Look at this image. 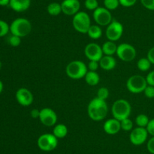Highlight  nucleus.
Returning <instances> with one entry per match:
<instances>
[{
	"instance_id": "obj_27",
	"label": "nucleus",
	"mask_w": 154,
	"mask_h": 154,
	"mask_svg": "<svg viewBox=\"0 0 154 154\" xmlns=\"http://www.w3.org/2000/svg\"><path fill=\"white\" fill-rule=\"evenodd\" d=\"M120 125H121V129L126 131H130L133 128V122L129 118L120 121Z\"/></svg>"
},
{
	"instance_id": "obj_34",
	"label": "nucleus",
	"mask_w": 154,
	"mask_h": 154,
	"mask_svg": "<svg viewBox=\"0 0 154 154\" xmlns=\"http://www.w3.org/2000/svg\"><path fill=\"white\" fill-rule=\"evenodd\" d=\"M99 66V61L96 60H90L87 64V68L90 71H96Z\"/></svg>"
},
{
	"instance_id": "obj_3",
	"label": "nucleus",
	"mask_w": 154,
	"mask_h": 154,
	"mask_svg": "<svg viewBox=\"0 0 154 154\" xmlns=\"http://www.w3.org/2000/svg\"><path fill=\"white\" fill-rule=\"evenodd\" d=\"M32 31V24L29 20L19 18L12 21L10 25V32L11 35L19 37H25Z\"/></svg>"
},
{
	"instance_id": "obj_35",
	"label": "nucleus",
	"mask_w": 154,
	"mask_h": 154,
	"mask_svg": "<svg viewBox=\"0 0 154 154\" xmlns=\"http://www.w3.org/2000/svg\"><path fill=\"white\" fill-rule=\"evenodd\" d=\"M120 5L126 8H129L133 6L137 2V0H119Z\"/></svg>"
},
{
	"instance_id": "obj_8",
	"label": "nucleus",
	"mask_w": 154,
	"mask_h": 154,
	"mask_svg": "<svg viewBox=\"0 0 154 154\" xmlns=\"http://www.w3.org/2000/svg\"><path fill=\"white\" fill-rule=\"evenodd\" d=\"M117 57L125 62H130L136 57V49L133 45L129 43H121L117 45Z\"/></svg>"
},
{
	"instance_id": "obj_6",
	"label": "nucleus",
	"mask_w": 154,
	"mask_h": 154,
	"mask_svg": "<svg viewBox=\"0 0 154 154\" xmlns=\"http://www.w3.org/2000/svg\"><path fill=\"white\" fill-rule=\"evenodd\" d=\"M147 86L145 77L141 75H133L128 79L126 82V88L131 93L139 94L144 92Z\"/></svg>"
},
{
	"instance_id": "obj_15",
	"label": "nucleus",
	"mask_w": 154,
	"mask_h": 154,
	"mask_svg": "<svg viewBox=\"0 0 154 154\" xmlns=\"http://www.w3.org/2000/svg\"><path fill=\"white\" fill-rule=\"evenodd\" d=\"M62 12L69 16H74L80 11L79 0H63L61 3Z\"/></svg>"
},
{
	"instance_id": "obj_25",
	"label": "nucleus",
	"mask_w": 154,
	"mask_h": 154,
	"mask_svg": "<svg viewBox=\"0 0 154 154\" xmlns=\"http://www.w3.org/2000/svg\"><path fill=\"white\" fill-rule=\"evenodd\" d=\"M149 122H150V119L145 114H139L135 118V124L138 125V127L147 128Z\"/></svg>"
},
{
	"instance_id": "obj_24",
	"label": "nucleus",
	"mask_w": 154,
	"mask_h": 154,
	"mask_svg": "<svg viewBox=\"0 0 154 154\" xmlns=\"http://www.w3.org/2000/svg\"><path fill=\"white\" fill-rule=\"evenodd\" d=\"M151 64L152 63H150L147 57H141L137 62L138 69L142 72H146V71L149 70L150 66H151Z\"/></svg>"
},
{
	"instance_id": "obj_1",
	"label": "nucleus",
	"mask_w": 154,
	"mask_h": 154,
	"mask_svg": "<svg viewBox=\"0 0 154 154\" xmlns=\"http://www.w3.org/2000/svg\"><path fill=\"white\" fill-rule=\"evenodd\" d=\"M108 107L106 101L95 98L89 103L87 107V113L92 120L99 122L106 118L108 115Z\"/></svg>"
},
{
	"instance_id": "obj_23",
	"label": "nucleus",
	"mask_w": 154,
	"mask_h": 154,
	"mask_svg": "<svg viewBox=\"0 0 154 154\" xmlns=\"http://www.w3.org/2000/svg\"><path fill=\"white\" fill-rule=\"evenodd\" d=\"M47 11H48V14L52 16H57L60 14L62 12V7H61V3L54 2L50 3L47 7Z\"/></svg>"
},
{
	"instance_id": "obj_13",
	"label": "nucleus",
	"mask_w": 154,
	"mask_h": 154,
	"mask_svg": "<svg viewBox=\"0 0 154 154\" xmlns=\"http://www.w3.org/2000/svg\"><path fill=\"white\" fill-rule=\"evenodd\" d=\"M84 54L90 60L96 61H99L104 55L102 47L95 42H90L86 45L84 48Z\"/></svg>"
},
{
	"instance_id": "obj_14",
	"label": "nucleus",
	"mask_w": 154,
	"mask_h": 154,
	"mask_svg": "<svg viewBox=\"0 0 154 154\" xmlns=\"http://www.w3.org/2000/svg\"><path fill=\"white\" fill-rule=\"evenodd\" d=\"M15 98L18 104L23 107L30 106L34 101L32 93L26 88H20L18 89L16 91Z\"/></svg>"
},
{
	"instance_id": "obj_11",
	"label": "nucleus",
	"mask_w": 154,
	"mask_h": 154,
	"mask_svg": "<svg viewBox=\"0 0 154 154\" xmlns=\"http://www.w3.org/2000/svg\"><path fill=\"white\" fill-rule=\"evenodd\" d=\"M39 121L45 126L51 127L57 124V115L54 110L49 107H45L40 110Z\"/></svg>"
},
{
	"instance_id": "obj_30",
	"label": "nucleus",
	"mask_w": 154,
	"mask_h": 154,
	"mask_svg": "<svg viewBox=\"0 0 154 154\" xmlns=\"http://www.w3.org/2000/svg\"><path fill=\"white\" fill-rule=\"evenodd\" d=\"M108 97H109V91L106 87H102L98 90L97 98L106 101Z\"/></svg>"
},
{
	"instance_id": "obj_12",
	"label": "nucleus",
	"mask_w": 154,
	"mask_h": 154,
	"mask_svg": "<svg viewBox=\"0 0 154 154\" xmlns=\"http://www.w3.org/2000/svg\"><path fill=\"white\" fill-rule=\"evenodd\" d=\"M148 131L147 128L142 127H137L132 130L129 134V140L135 146H140L145 143L148 137Z\"/></svg>"
},
{
	"instance_id": "obj_5",
	"label": "nucleus",
	"mask_w": 154,
	"mask_h": 154,
	"mask_svg": "<svg viewBox=\"0 0 154 154\" xmlns=\"http://www.w3.org/2000/svg\"><path fill=\"white\" fill-rule=\"evenodd\" d=\"M72 25L78 33H87L91 26V20L88 14L85 11H79L73 16Z\"/></svg>"
},
{
	"instance_id": "obj_10",
	"label": "nucleus",
	"mask_w": 154,
	"mask_h": 154,
	"mask_svg": "<svg viewBox=\"0 0 154 154\" xmlns=\"http://www.w3.org/2000/svg\"><path fill=\"white\" fill-rule=\"evenodd\" d=\"M93 18L97 25L102 27L109 25L113 21L111 11L105 7H99L93 11Z\"/></svg>"
},
{
	"instance_id": "obj_9",
	"label": "nucleus",
	"mask_w": 154,
	"mask_h": 154,
	"mask_svg": "<svg viewBox=\"0 0 154 154\" xmlns=\"http://www.w3.org/2000/svg\"><path fill=\"white\" fill-rule=\"evenodd\" d=\"M123 33V26L120 21L113 20L109 25L107 26L105 35L108 40L115 42L122 37Z\"/></svg>"
},
{
	"instance_id": "obj_22",
	"label": "nucleus",
	"mask_w": 154,
	"mask_h": 154,
	"mask_svg": "<svg viewBox=\"0 0 154 154\" xmlns=\"http://www.w3.org/2000/svg\"><path fill=\"white\" fill-rule=\"evenodd\" d=\"M87 35L92 39H99L102 35V28L99 25H91L87 31Z\"/></svg>"
},
{
	"instance_id": "obj_21",
	"label": "nucleus",
	"mask_w": 154,
	"mask_h": 154,
	"mask_svg": "<svg viewBox=\"0 0 154 154\" xmlns=\"http://www.w3.org/2000/svg\"><path fill=\"white\" fill-rule=\"evenodd\" d=\"M53 134L58 139L64 138L68 134V128L64 124H57L54 126L53 130Z\"/></svg>"
},
{
	"instance_id": "obj_7",
	"label": "nucleus",
	"mask_w": 154,
	"mask_h": 154,
	"mask_svg": "<svg viewBox=\"0 0 154 154\" xmlns=\"http://www.w3.org/2000/svg\"><path fill=\"white\" fill-rule=\"evenodd\" d=\"M37 145L39 149L45 152H50L57 147L58 138L54 134L46 133L38 137L37 140Z\"/></svg>"
},
{
	"instance_id": "obj_2",
	"label": "nucleus",
	"mask_w": 154,
	"mask_h": 154,
	"mask_svg": "<svg viewBox=\"0 0 154 154\" xmlns=\"http://www.w3.org/2000/svg\"><path fill=\"white\" fill-rule=\"evenodd\" d=\"M132 111L130 103L125 99H118L114 101L111 107V113L114 119L119 121L129 117Z\"/></svg>"
},
{
	"instance_id": "obj_42",
	"label": "nucleus",
	"mask_w": 154,
	"mask_h": 154,
	"mask_svg": "<svg viewBox=\"0 0 154 154\" xmlns=\"http://www.w3.org/2000/svg\"><path fill=\"white\" fill-rule=\"evenodd\" d=\"M3 87H4V86H3L2 82L1 80H0V94H1L2 92V91H3Z\"/></svg>"
},
{
	"instance_id": "obj_20",
	"label": "nucleus",
	"mask_w": 154,
	"mask_h": 154,
	"mask_svg": "<svg viewBox=\"0 0 154 154\" xmlns=\"http://www.w3.org/2000/svg\"><path fill=\"white\" fill-rule=\"evenodd\" d=\"M102 49L105 55L113 56L117 52V45H116L114 42L108 40L107 42H104L102 46Z\"/></svg>"
},
{
	"instance_id": "obj_26",
	"label": "nucleus",
	"mask_w": 154,
	"mask_h": 154,
	"mask_svg": "<svg viewBox=\"0 0 154 154\" xmlns=\"http://www.w3.org/2000/svg\"><path fill=\"white\" fill-rule=\"evenodd\" d=\"M104 5L109 11H114L119 7L120 2L119 0H104Z\"/></svg>"
},
{
	"instance_id": "obj_18",
	"label": "nucleus",
	"mask_w": 154,
	"mask_h": 154,
	"mask_svg": "<svg viewBox=\"0 0 154 154\" xmlns=\"http://www.w3.org/2000/svg\"><path fill=\"white\" fill-rule=\"evenodd\" d=\"M99 66L104 70L109 71L111 69H114L117 65V61L116 59L113 56L103 55V57L101 58L99 61Z\"/></svg>"
},
{
	"instance_id": "obj_19",
	"label": "nucleus",
	"mask_w": 154,
	"mask_h": 154,
	"mask_svg": "<svg viewBox=\"0 0 154 154\" xmlns=\"http://www.w3.org/2000/svg\"><path fill=\"white\" fill-rule=\"evenodd\" d=\"M84 79H85L86 82L90 86L97 85L100 81V76L98 72H96V71L88 70L84 76Z\"/></svg>"
},
{
	"instance_id": "obj_38",
	"label": "nucleus",
	"mask_w": 154,
	"mask_h": 154,
	"mask_svg": "<svg viewBox=\"0 0 154 154\" xmlns=\"http://www.w3.org/2000/svg\"><path fill=\"white\" fill-rule=\"evenodd\" d=\"M147 130L148 131V134H150L152 137L154 136V118L152 119H150L148 125L147 126Z\"/></svg>"
},
{
	"instance_id": "obj_41",
	"label": "nucleus",
	"mask_w": 154,
	"mask_h": 154,
	"mask_svg": "<svg viewBox=\"0 0 154 154\" xmlns=\"http://www.w3.org/2000/svg\"><path fill=\"white\" fill-rule=\"evenodd\" d=\"M10 0H0V5L1 6H5L9 5Z\"/></svg>"
},
{
	"instance_id": "obj_33",
	"label": "nucleus",
	"mask_w": 154,
	"mask_h": 154,
	"mask_svg": "<svg viewBox=\"0 0 154 154\" xmlns=\"http://www.w3.org/2000/svg\"><path fill=\"white\" fill-rule=\"evenodd\" d=\"M141 3L145 8L154 11V0H141Z\"/></svg>"
},
{
	"instance_id": "obj_37",
	"label": "nucleus",
	"mask_w": 154,
	"mask_h": 154,
	"mask_svg": "<svg viewBox=\"0 0 154 154\" xmlns=\"http://www.w3.org/2000/svg\"><path fill=\"white\" fill-rule=\"evenodd\" d=\"M147 149L151 154H154V136L147 141Z\"/></svg>"
},
{
	"instance_id": "obj_40",
	"label": "nucleus",
	"mask_w": 154,
	"mask_h": 154,
	"mask_svg": "<svg viewBox=\"0 0 154 154\" xmlns=\"http://www.w3.org/2000/svg\"><path fill=\"white\" fill-rule=\"evenodd\" d=\"M30 115L33 119H38L39 116H40V110L38 109H32L30 112Z\"/></svg>"
},
{
	"instance_id": "obj_39",
	"label": "nucleus",
	"mask_w": 154,
	"mask_h": 154,
	"mask_svg": "<svg viewBox=\"0 0 154 154\" xmlns=\"http://www.w3.org/2000/svg\"><path fill=\"white\" fill-rule=\"evenodd\" d=\"M147 57L150 60L152 64H154V46L152 47L147 52Z\"/></svg>"
},
{
	"instance_id": "obj_36",
	"label": "nucleus",
	"mask_w": 154,
	"mask_h": 154,
	"mask_svg": "<svg viewBox=\"0 0 154 154\" xmlns=\"http://www.w3.org/2000/svg\"><path fill=\"white\" fill-rule=\"evenodd\" d=\"M146 80H147V83L149 85L154 86V70L150 71L147 76L145 77Z\"/></svg>"
},
{
	"instance_id": "obj_43",
	"label": "nucleus",
	"mask_w": 154,
	"mask_h": 154,
	"mask_svg": "<svg viewBox=\"0 0 154 154\" xmlns=\"http://www.w3.org/2000/svg\"><path fill=\"white\" fill-rule=\"evenodd\" d=\"M1 67H2V63H1V60H0V69H1Z\"/></svg>"
},
{
	"instance_id": "obj_16",
	"label": "nucleus",
	"mask_w": 154,
	"mask_h": 154,
	"mask_svg": "<svg viewBox=\"0 0 154 154\" xmlns=\"http://www.w3.org/2000/svg\"><path fill=\"white\" fill-rule=\"evenodd\" d=\"M103 129L106 134L114 135L117 134L121 130L120 121L114 119H109L105 122L103 125Z\"/></svg>"
},
{
	"instance_id": "obj_28",
	"label": "nucleus",
	"mask_w": 154,
	"mask_h": 154,
	"mask_svg": "<svg viewBox=\"0 0 154 154\" xmlns=\"http://www.w3.org/2000/svg\"><path fill=\"white\" fill-rule=\"evenodd\" d=\"M10 31V26L7 22L0 20V37L5 36Z\"/></svg>"
},
{
	"instance_id": "obj_17",
	"label": "nucleus",
	"mask_w": 154,
	"mask_h": 154,
	"mask_svg": "<svg viewBox=\"0 0 154 154\" xmlns=\"http://www.w3.org/2000/svg\"><path fill=\"white\" fill-rule=\"evenodd\" d=\"M31 5V0H10L9 6L12 10L17 12L26 11Z\"/></svg>"
},
{
	"instance_id": "obj_32",
	"label": "nucleus",
	"mask_w": 154,
	"mask_h": 154,
	"mask_svg": "<svg viewBox=\"0 0 154 154\" xmlns=\"http://www.w3.org/2000/svg\"><path fill=\"white\" fill-rule=\"evenodd\" d=\"M144 93L147 98H154V86L147 85L146 88L144 89Z\"/></svg>"
},
{
	"instance_id": "obj_29",
	"label": "nucleus",
	"mask_w": 154,
	"mask_h": 154,
	"mask_svg": "<svg viewBox=\"0 0 154 154\" xmlns=\"http://www.w3.org/2000/svg\"><path fill=\"white\" fill-rule=\"evenodd\" d=\"M84 5L86 8L90 11H94L99 7L98 0H85Z\"/></svg>"
},
{
	"instance_id": "obj_4",
	"label": "nucleus",
	"mask_w": 154,
	"mask_h": 154,
	"mask_svg": "<svg viewBox=\"0 0 154 154\" xmlns=\"http://www.w3.org/2000/svg\"><path fill=\"white\" fill-rule=\"evenodd\" d=\"M87 71V66L81 60H72L68 63L66 68V72L68 76L76 80L84 78Z\"/></svg>"
},
{
	"instance_id": "obj_31",
	"label": "nucleus",
	"mask_w": 154,
	"mask_h": 154,
	"mask_svg": "<svg viewBox=\"0 0 154 154\" xmlns=\"http://www.w3.org/2000/svg\"><path fill=\"white\" fill-rule=\"evenodd\" d=\"M8 42L11 46L17 47L20 45L21 43V38L17 36L11 35L8 39Z\"/></svg>"
}]
</instances>
